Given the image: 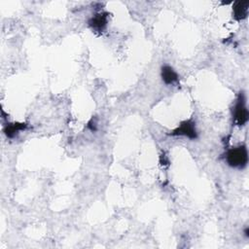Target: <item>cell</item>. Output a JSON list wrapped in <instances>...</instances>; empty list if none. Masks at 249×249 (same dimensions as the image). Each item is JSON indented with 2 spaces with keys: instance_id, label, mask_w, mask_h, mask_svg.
<instances>
[{
  "instance_id": "obj_6",
  "label": "cell",
  "mask_w": 249,
  "mask_h": 249,
  "mask_svg": "<svg viewBox=\"0 0 249 249\" xmlns=\"http://www.w3.org/2000/svg\"><path fill=\"white\" fill-rule=\"evenodd\" d=\"M160 77L165 85H174L179 81L177 72L169 65L164 64L160 68Z\"/></svg>"
},
{
  "instance_id": "obj_4",
  "label": "cell",
  "mask_w": 249,
  "mask_h": 249,
  "mask_svg": "<svg viewBox=\"0 0 249 249\" xmlns=\"http://www.w3.org/2000/svg\"><path fill=\"white\" fill-rule=\"evenodd\" d=\"M108 17L109 14L107 12H98L89 19V25L92 28V30L102 32L107 26Z\"/></svg>"
},
{
  "instance_id": "obj_3",
  "label": "cell",
  "mask_w": 249,
  "mask_h": 249,
  "mask_svg": "<svg viewBox=\"0 0 249 249\" xmlns=\"http://www.w3.org/2000/svg\"><path fill=\"white\" fill-rule=\"evenodd\" d=\"M169 135L171 136H185L190 139H196L197 132L196 128V123L192 120H186L180 123V124L173 129Z\"/></svg>"
},
{
  "instance_id": "obj_2",
  "label": "cell",
  "mask_w": 249,
  "mask_h": 249,
  "mask_svg": "<svg viewBox=\"0 0 249 249\" xmlns=\"http://www.w3.org/2000/svg\"><path fill=\"white\" fill-rule=\"evenodd\" d=\"M232 118L234 124L238 126H243L248 122L249 113L246 105V98L243 91H241L237 96L232 112Z\"/></svg>"
},
{
  "instance_id": "obj_5",
  "label": "cell",
  "mask_w": 249,
  "mask_h": 249,
  "mask_svg": "<svg viewBox=\"0 0 249 249\" xmlns=\"http://www.w3.org/2000/svg\"><path fill=\"white\" fill-rule=\"evenodd\" d=\"M249 1H235L232 4V18L235 20H243L247 18Z\"/></svg>"
},
{
  "instance_id": "obj_8",
  "label": "cell",
  "mask_w": 249,
  "mask_h": 249,
  "mask_svg": "<svg viewBox=\"0 0 249 249\" xmlns=\"http://www.w3.org/2000/svg\"><path fill=\"white\" fill-rule=\"evenodd\" d=\"M244 232H245V235H246V236L248 237V232H249V229H248V228H246V229H245V231H244Z\"/></svg>"
},
{
  "instance_id": "obj_7",
  "label": "cell",
  "mask_w": 249,
  "mask_h": 249,
  "mask_svg": "<svg viewBox=\"0 0 249 249\" xmlns=\"http://www.w3.org/2000/svg\"><path fill=\"white\" fill-rule=\"evenodd\" d=\"M26 124H19V123H15V124H7L6 126H5V128H4V132H5V134L8 136V137H10V138H12V137H14L18 131H20V130H24L25 128H26Z\"/></svg>"
},
{
  "instance_id": "obj_1",
  "label": "cell",
  "mask_w": 249,
  "mask_h": 249,
  "mask_svg": "<svg viewBox=\"0 0 249 249\" xmlns=\"http://www.w3.org/2000/svg\"><path fill=\"white\" fill-rule=\"evenodd\" d=\"M227 163L234 168H244L248 163V151L245 145H239L228 150Z\"/></svg>"
}]
</instances>
